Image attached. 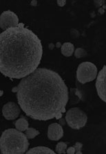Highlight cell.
Wrapping results in <instances>:
<instances>
[{"label": "cell", "instance_id": "cell-18", "mask_svg": "<svg viewBox=\"0 0 106 154\" xmlns=\"http://www.w3.org/2000/svg\"><path fill=\"white\" fill-rule=\"evenodd\" d=\"M57 2L58 6H60V7H63V6H64L65 5V4H66V1H65V0H58Z\"/></svg>", "mask_w": 106, "mask_h": 154}, {"label": "cell", "instance_id": "cell-16", "mask_svg": "<svg viewBox=\"0 0 106 154\" xmlns=\"http://www.w3.org/2000/svg\"><path fill=\"white\" fill-rule=\"evenodd\" d=\"M74 148H75V150H76V152L75 153L76 154H82V148L83 147V144L82 143H80V142H76L75 144V145L74 146Z\"/></svg>", "mask_w": 106, "mask_h": 154}, {"label": "cell", "instance_id": "cell-17", "mask_svg": "<svg viewBox=\"0 0 106 154\" xmlns=\"http://www.w3.org/2000/svg\"><path fill=\"white\" fill-rule=\"evenodd\" d=\"M75 152H76V150H75V148H74V146L69 147V148L66 150V153L67 154H74L75 153Z\"/></svg>", "mask_w": 106, "mask_h": 154}, {"label": "cell", "instance_id": "cell-2", "mask_svg": "<svg viewBox=\"0 0 106 154\" xmlns=\"http://www.w3.org/2000/svg\"><path fill=\"white\" fill-rule=\"evenodd\" d=\"M43 55L41 40L20 23L0 34V72L10 79H19L38 68Z\"/></svg>", "mask_w": 106, "mask_h": 154}, {"label": "cell", "instance_id": "cell-9", "mask_svg": "<svg viewBox=\"0 0 106 154\" xmlns=\"http://www.w3.org/2000/svg\"><path fill=\"white\" fill-rule=\"evenodd\" d=\"M64 136V129L58 123L51 124L48 128V137L53 141H58Z\"/></svg>", "mask_w": 106, "mask_h": 154}, {"label": "cell", "instance_id": "cell-12", "mask_svg": "<svg viewBox=\"0 0 106 154\" xmlns=\"http://www.w3.org/2000/svg\"><path fill=\"white\" fill-rule=\"evenodd\" d=\"M15 125L17 130L22 132L28 128V122L25 118H19L15 122Z\"/></svg>", "mask_w": 106, "mask_h": 154}, {"label": "cell", "instance_id": "cell-8", "mask_svg": "<svg viewBox=\"0 0 106 154\" xmlns=\"http://www.w3.org/2000/svg\"><path fill=\"white\" fill-rule=\"evenodd\" d=\"M21 107L13 101H9L4 105L2 108V114L4 118L7 120L17 119L21 112Z\"/></svg>", "mask_w": 106, "mask_h": 154}, {"label": "cell", "instance_id": "cell-5", "mask_svg": "<svg viewBox=\"0 0 106 154\" xmlns=\"http://www.w3.org/2000/svg\"><path fill=\"white\" fill-rule=\"evenodd\" d=\"M97 67L94 63L83 62L77 67L76 78L79 82L84 84L94 81L97 77Z\"/></svg>", "mask_w": 106, "mask_h": 154}, {"label": "cell", "instance_id": "cell-10", "mask_svg": "<svg viewBox=\"0 0 106 154\" xmlns=\"http://www.w3.org/2000/svg\"><path fill=\"white\" fill-rule=\"evenodd\" d=\"M27 154H55V152L53 151L48 147L46 146H36L29 149L26 151Z\"/></svg>", "mask_w": 106, "mask_h": 154}, {"label": "cell", "instance_id": "cell-19", "mask_svg": "<svg viewBox=\"0 0 106 154\" xmlns=\"http://www.w3.org/2000/svg\"><path fill=\"white\" fill-rule=\"evenodd\" d=\"M33 4H35V5L36 6V4H37V2H36V1H35H35H33V2H32V5H33Z\"/></svg>", "mask_w": 106, "mask_h": 154}, {"label": "cell", "instance_id": "cell-6", "mask_svg": "<svg viewBox=\"0 0 106 154\" xmlns=\"http://www.w3.org/2000/svg\"><path fill=\"white\" fill-rule=\"evenodd\" d=\"M19 24V18L13 11H4L0 15V27L4 31L8 29L17 27Z\"/></svg>", "mask_w": 106, "mask_h": 154}, {"label": "cell", "instance_id": "cell-15", "mask_svg": "<svg viewBox=\"0 0 106 154\" xmlns=\"http://www.w3.org/2000/svg\"><path fill=\"white\" fill-rule=\"evenodd\" d=\"M87 54V52L82 48H77L74 51V56L76 58H81L85 56Z\"/></svg>", "mask_w": 106, "mask_h": 154}, {"label": "cell", "instance_id": "cell-1", "mask_svg": "<svg viewBox=\"0 0 106 154\" xmlns=\"http://www.w3.org/2000/svg\"><path fill=\"white\" fill-rule=\"evenodd\" d=\"M21 110L35 120L60 119L69 100L66 84L57 72L37 68L12 90Z\"/></svg>", "mask_w": 106, "mask_h": 154}, {"label": "cell", "instance_id": "cell-14", "mask_svg": "<svg viewBox=\"0 0 106 154\" xmlns=\"http://www.w3.org/2000/svg\"><path fill=\"white\" fill-rule=\"evenodd\" d=\"M67 144L64 142H60L56 146V152L59 154L66 153Z\"/></svg>", "mask_w": 106, "mask_h": 154}, {"label": "cell", "instance_id": "cell-4", "mask_svg": "<svg viewBox=\"0 0 106 154\" xmlns=\"http://www.w3.org/2000/svg\"><path fill=\"white\" fill-rule=\"evenodd\" d=\"M65 120L70 127L74 130H79L85 126L87 116L85 113L77 107L72 108L67 110Z\"/></svg>", "mask_w": 106, "mask_h": 154}, {"label": "cell", "instance_id": "cell-13", "mask_svg": "<svg viewBox=\"0 0 106 154\" xmlns=\"http://www.w3.org/2000/svg\"><path fill=\"white\" fill-rule=\"evenodd\" d=\"M25 134L28 137V139H33L39 134V132L33 128H28L26 129Z\"/></svg>", "mask_w": 106, "mask_h": 154}, {"label": "cell", "instance_id": "cell-7", "mask_svg": "<svg viewBox=\"0 0 106 154\" xmlns=\"http://www.w3.org/2000/svg\"><path fill=\"white\" fill-rule=\"evenodd\" d=\"M95 85L99 97L106 103V65L99 72Z\"/></svg>", "mask_w": 106, "mask_h": 154}, {"label": "cell", "instance_id": "cell-11", "mask_svg": "<svg viewBox=\"0 0 106 154\" xmlns=\"http://www.w3.org/2000/svg\"><path fill=\"white\" fill-rule=\"evenodd\" d=\"M62 54L65 57H70L73 54L74 51V46L71 42H65L62 45Z\"/></svg>", "mask_w": 106, "mask_h": 154}, {"label": "cell", "instance_id": "cell-3", "mask_svg": "<svg viewBox=\"0 0 106 154\" xmlns=\"http://www.w3.org/2000/svg\"><path fill=\"white\" fill-rule=\"evenodd\" d=\"M29 142L26 134L17 129L8 128L0 137V149L2 154H24L28 149Z\"/></svg>", "mask_w": 106, "mask_h": 154}]
</instances>
